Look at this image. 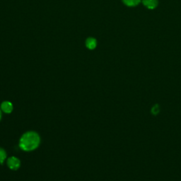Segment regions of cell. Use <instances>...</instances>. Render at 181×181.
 <instances>
[{"mask_svg": "<svg viewBox=\"0 0 181 181\" xmlns=\"http://www.w3.org/2000/svg\"><path fill=\"white\" fill-rule=\"evenodd\" d=\"M40 142V136L35 132H28L23 134L20 139L19 146L23 151H33L38 147Z\"/></svg>", "mask_w": 181, "mask_h": 181, "instance_id": "cell-1", "label": "cell"}, {"mask_svg": "<svg viewBox=\"0 0 181 181\" xmlns=\"http://www.w3.org/2000/svg\"><path fill=\"white\" fill-rule=\"evenodd\" d=\"M21 165L20 160L17 158V157L12 156L9 157L7 160V166H9L10 169L13 170H16L19 169Z\"/></svg>", "mask_w": 181, "mask_h": 181, "instance_id": "cell-2", "label": "cell"}, {"mask_svg": "<svg viewBox=\"0 0 181 181\" xmlns=\"http://www.w3.org/2000/svg\"><path fill=\"white\" fill-rule=\"evenodd\" d=\"M1 110L5 113H10L13 111V105L9 101H4L1 105Z\"/></svg>", "mask_w": 181, "mask_h": 181, "instance_id": "cell-3", "label": "cell"}, {"mask_svg": "<svg viewBox=\"0 0 181 181\" xmlns=\"http://www.w3.org/2000/svg\"><path fill=\"white\" fill-rule=\"evenodd\" d=\"M143 4L146 7L149 9H155L158 5V1L157 0H143Z\"/></svg>", "mask_w": 181, "mask_h": 181, "instance_id": "cell-4", "label": "cell"}, {"mask_svg": "<svg viewBox=\"0 0 181 181\" xmlns=\"http://www.w3.org/2000/svg\"><path fill=\"white\" fill-rule=\"evenodd\" d=\"M97 42L95 38H88L87 40H86V48H88L90 50H93L96 47Z\"/></svg>", "mask_w": 181, "mask_h": 181, "instance_id": "cell-5", "label": "cell"}, {"mask_svg": "<svg viewBox=\"0 0 181 181\" xmlns=\"http://www.w3.org/2000/svg\"><path fill=\"white\" fill-rule=\"evenodd\" d=\"M122 1L128 7H135L140 3L141 0H122Z\"/></svg>", "mask_w": 181, "mask_h": 181, "instance_id": "cell-6", "label": "cell"}, {"mask_svg": "<svg viewBox=\"0 0 181 181\" xmlns=\"http://www.w3.org/2000/svg\"><path fill=\"white\" fill-rule=\"evenodd\" d=\"M7 158V153L3 149L0 148V164H2Z\"/></svg>", "mask_w": 181, "mask_h": 181, "instance_id": "cell-7", "label": "cell"}, {"mask_svg": "<svg viewBox=\"0 0 181 181\" xmlns=\"http://www.w3.org/2000/svg\"><path fill=\"white\" fill-rule=\"evenodd\" d=\"M2 118V112H1V110H0V120Z\"/></svg>", "mask_w": 181, "mask_h": 181, "instance_id": "cell-8", "label": "cell"}]
</instances>
